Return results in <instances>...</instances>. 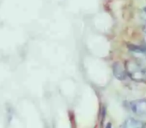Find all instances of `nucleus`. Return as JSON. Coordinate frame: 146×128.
<instances>
[{"instance_id": "f03ea898", "label": "nucleus", "mask_w": 146, "mask_h": 128, "mask_svg": "<svg viewBox=\"0 0 146 128\" xmlns=\"http://www.w3.org/2000/svg\"><path fill=\"white\" fill-rule=\"evenodd\" d=\"M129 48L131 50V51H136V52H143V48L141 47H136V46H129Z\"/></svg>"}, {"instance_id": "f257e3e1", "label": "nucleus", "mask_w": 146, "mask_h": 128, "mask_svg": "<svg viewBox=\"0 0 146 128\" xmlns=\"http://www.w3.org/2000/svg\"><path fill=\"white\" fill-rule=\"evenodd\" d=\"M121 65L122 64L120 63H115L113 66V73L115 77H117L120 80H123L125 77V75H124V70Z\"/></svg>"}]
</instances>
